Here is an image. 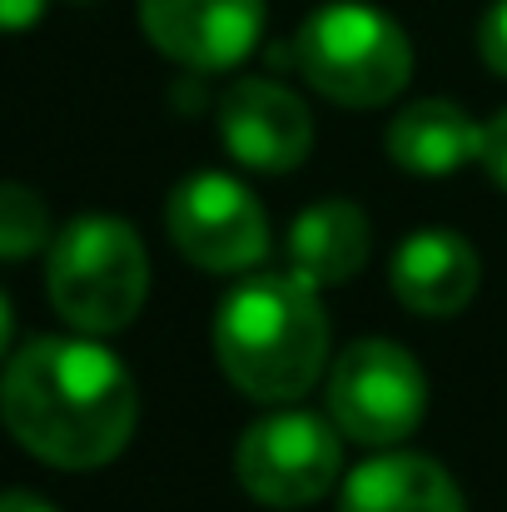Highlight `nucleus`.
Masks as SVG:
<instances>
[{"instance_id":"obj_3","label":"nucleus","mask_w":507,"mask_h":512,"mask_svg":"<svg viewBox=\"0 0 507 512\" xmlns=\"http://www.w3.org/2000/svg\"><path fill=\"white\" fill-rule=\"evenodd\" d=\"M45 289L70 329L120 334L125 324H135L150 294L145 239L120 214H80L50 244Z\"/></svg>"},{"instance_id":"obj_16","label":"nucleus","mask_w":507,"mask_h":512,"mask_svg":"<svg viewBox=\"0 0 507 512\" xmlns=\"http://www.w3.org/2000/svg\"><path fill=\"white\" fill-rule=\"evenodd\" d=\"M478 160H483V170L493 174V184L507 189V110L483 125V150H478Z\"/></svg>"},{"instance_id":"obj_6","label":"nucleus","mask_w":507,"mask_h":512,"mask_svg":"<svg viewBox=\"0 0 507 512\" xmlns=\"http://www.w3.org/2000/svg\"><path fill=\"white\" fill-rule=\"evenodd\" d=\"M428 413V378L388 339L348 343L329 368V418L363 448H398Z\"/></svg>"},{"instance_id":"obj_4","label":"nucleus","mask_w":507,"mask_h":512,"mask_svg":"<svg viewBox=\"0 0 507 512\" xmlns=\"http://www.w3.org/2000/svg\"><path fill=\"white\" fill-rule=\"evenodd\" d=\"M299 75L334 105L373 110L413 80V45L393 15L363 0L319 5L294 35Z\"/></svg>"},{"instance_id":"obj_11","label":"nucleus","mask_w":507,"mask_h":512,"mask_svg":"<svg viewBox=\"0 0 507 512\" xmlns=\"http://www.w3.org/2000/svg\"><path fill=\"white\" fill-rule=\"evenodd\" d=\"M338 512H468V503L443 463L423 453H378L343 478Z\"/></svg>"},{"instance_id":"obj_10","label":"nucleus","mask_w":507,"mask_h":512,"mask_svg":"<svg viewBox=\"0 0 507 512\" xmlns=\"http://www.w3.org/2000/svg\"><path fill=\"white\" fill-rule=\"evenodd\" d=\"M393 294L403 309L428 314V319H448L463 314L483 284L478 269V249L453 234V229H418L398 244L393 254Z\"/></svg>"},{"instance_id":"obj_18","label":"nucleus","mask_w":507,"mask_h":512,"mask_svg":"<svg viewBox=\"0 0 507 512\" xmlns=\"http://www.w3.org/2000/svg\"><path fill=\"white\" fill-rule=\"evenodd\" d=\"M0 512H55L40 493H25V488H10V493H0Z\"/></svg>"},{"instance_id":"obj_14","label":"nucleus","mask_w":507,"mask_h":512,"mask_svg":"<svg viewBox=\"0 0 507 512\" xmlns=\"http://www.w3.org/2000/svg\"><path fill=\"white\" fill-rule=\"evenodd\" d=\"M50 244V209L30 184L0 179V259H30Z\"/></svg>"},{"instance_id":"obj_19","label":"nucleus","mask_w":507,"mask_h":512,"mask_svg":"<svg viewBox=\"0 0 507 512\" xmlns=\"http://www.w3.org/2000/svg\"><path fill=\"white\" fill-rule=\"evenodd\" d=\"M10 339H15V314H10V299L0 294V358L10 353Z\"/></svg>"},{"instance_id":"obj_12","label":"nucleus","mask_w":507,"mask_h":512,"mask_svg":"<svg viewBox=\"0 0 507 512\" xmlns=\"http://www.w3.org/2000/svg\"><path fill=\"white\" fill-rule=\"evenodd\" d=\"M373 254V229H368V214L348 199H324V204H309L294 229H289V244H284V259H289V274L304 279L309 289H338L348 284Z\"/></svg>"},{"instance_id":"obj_2","label":"nucleus","mask_w":507,"mask_h":512,"mask_svg":"<svg viewBox=\"0 0 507 512\" xmlns=\"http://www.w3.org/2000/svg\"><path fill=\"white\" fill-rule=\"evenodd\" d=\"M214 353L224 378L254 403H299L329 368V319L319 289L284 274L234 284L214 319Z\"/></svg>"},{"instance_id":"obj_1","label":"nucleus","mask_w":507,"mask_h":512,"mask_svg":"<svg viewBox=\"0 0 507 512\" xmlns=\"http://www.w3.org/2000/svg\"><path fill=\"white\" fill-rule=\"evenodd\" d=\"M10 438L50 468H105L125 453L140 418L130 368L95 339H35L0 378Z\"/></svg>"},{"instance_id":"obj_8","label":"nucleus","mask_w":507,"mask_h":512,"mask_svg":"<svg viewBox=\"0 0 507 512\" xmlns=\"http://www.w3.org/2000/svg\"><path fill=\"white\" fill-rule=\"evenodd\" d=\"M219 140L239 165L259 174H284L309 160L314 115L289 85L249 75L219 95Z\"/></svg>"},{"instance_id":"obj_17","label":"nucleus","mask_w":507,"mask_h":512,"mask_svg":"<svg viewBox=\"0 0 507 512\" xmlns=\"http://www.w3.org/2000/svg\"><path fill=\"white\" fill-rule=\"evenodd\" d=\"M50 0H0V30H30Z\"/></svg>"},{"instance_id":"obj_15","label":"nucleus","mask_w":507,"mask_h":512,"mask_svg":"<svg viewBox=\"0 0 507 512\" xmlns=\"http://www.w3.org/2000/svg\"><path fill=\"white\" fill-rule=\"evenodd\" d=\"M478 55H483V65H488L493 75L507 80V0H493V5H488V15H483V25H478Z\"/></svg>"},{"instance_id":"obj_13","label":"nucleus","mask_w":507,"mask_h":512,"mask_svg":"<svg viewBox=\"0 0 507 512\" xmlns=\"http://www.w3.org/2000/svg\"><path fill=\"white\" fill-rule=\"evenodd\" d=\"M483 150V125L453 100L403 105L388 125V160L408 174H453Z\"/></svg>"},{"instance_id":"obj_9","label":"nucleus","mask_w":507,"mask_h":512,"mask_svg":"<svg viewBox=\"0 0 507 512\" xmlns=\"http://www.w3.org/2000/svg\"><path fill=\"white\" fill-rule=\"evenodd\" d=\"M145 40L184 70L239 65L264 35V0H140Z\"/></svg>"},{"instance_id":"obj_7","label":"nucleus","mask_w":507,"mask_h":512,"mask_svg":"<svg viewBox=\"0 0 507 512\" xmlns=\"http://www.w3.org/2000/svg\"><path fill=\"white\" fill-rule=\"evenodd\" d=\"M174 249L209 274H244L269 254L264 204L234 174L204 170L174 184L165 204Z\"/></svg>"},{"instance_id":"obj_5","label":"nucleus","mask_w":507,"mask_h":512,"mask_svg":"<svg viewBox=\"0 0 507 512\" xmlns=\"http://www.w3.org/2000/svg\"><path fill=\"white\" fill-rule=\"evenodd\" d=\"M338 473H343L338 423L304 408L254 418L234 448V478L264 508H309L334 488Z\"/></svg>"}]
</instances>
